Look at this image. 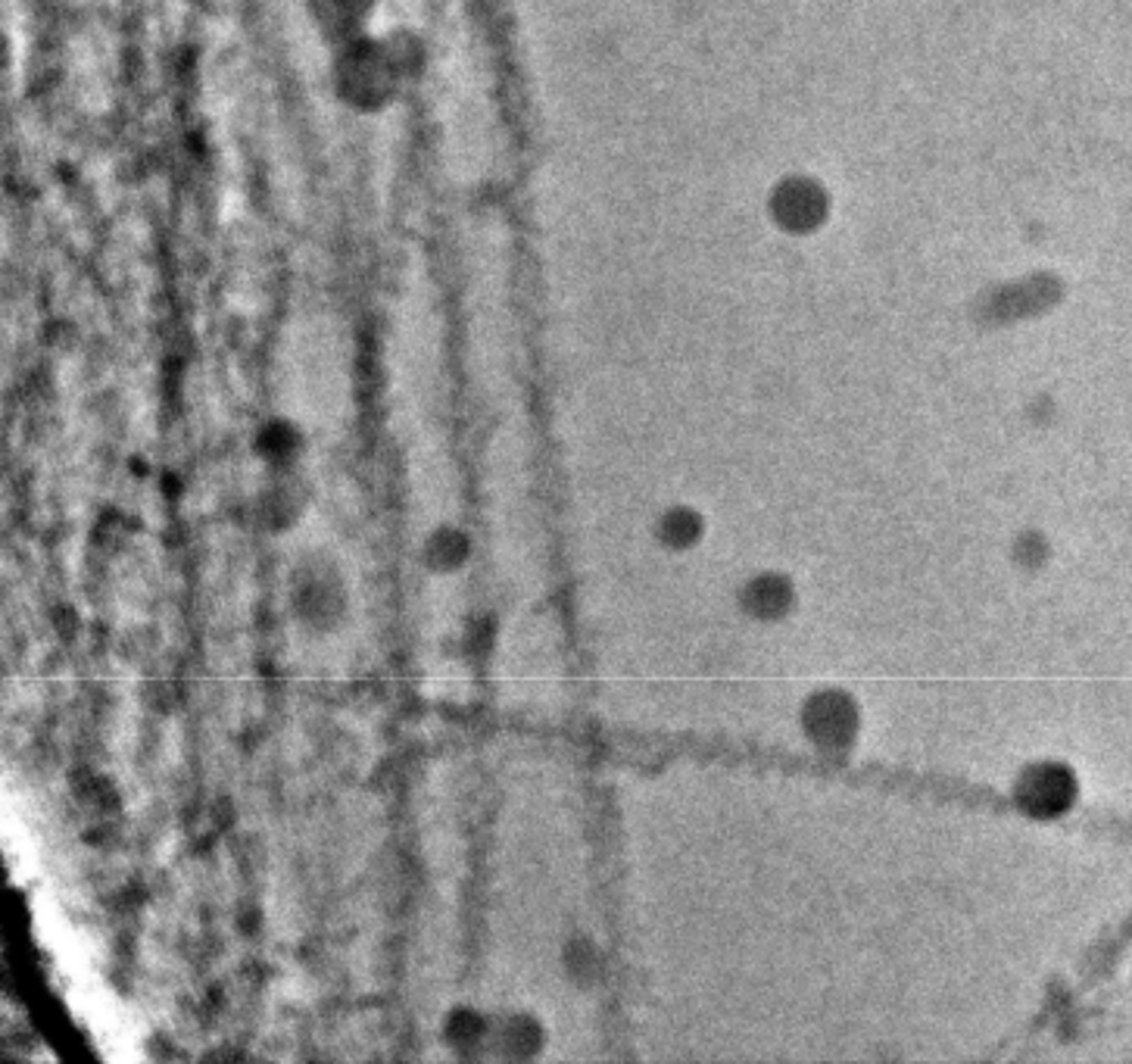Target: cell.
I'll return each mask as SVG.
<instances>
[{
	"label": "cell",
	"mask_w": 1132,
	"mask_h": 1064,
	"mask_svg": "<svg viewBox=\"0 0 1132 1064\" xmlns=\"http://www.w3.org/2000/svg\"><path fill=\"white\" fill-rule=\"evenodd\" d=\"M469 559V538L459 527H440L427 541V562L437 572H452Z\"/></svg>",
	"instance_id": "obj_1"
},
{
	"label": "cell",
	"mask_w": 1132,
	"mask_h": 1064,
	"mask_svg": "<svg viewBox=\"0 0 1132 1064\" xmlns=\"http://www.w3.org/2000/svg\"><path fill=\"white\" fill-rule=\"evenodd\" d=\"M294 438L287 435V428H284V424H278V428H269L266 435H263V441L256 444V453H263L272 466H284V462H290V453H294Z\"/></svg>",
	"instance_id": "obj_3"
},
{
	"label": "cell",
	"mask_w": 1132,
	"mask_h": 1064,
	"mask_svg": "<svg viewBox=\"0 0 1132 1064\" xmlns=\"http://www.w3.org/2000/svg\"><path fill=\"white\" fill-rule=\"evenodd\" d=\"M487 1033L484 1027V1018H478V1011L472 1008H456L449 1011V1021H446V1042L456 1049V1052H469L475 1042H481Z\"/></svg>",
	"instance_id": "obj_2"
}]
</instances>
